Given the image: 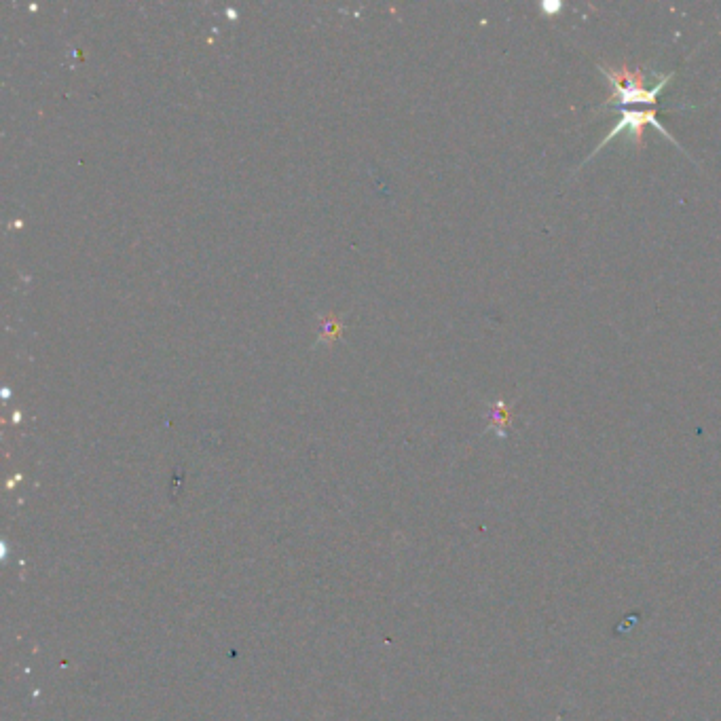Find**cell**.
<instances>
[{
	"instance_id": "cell-2",
	"label": "cell",
	"mask_w": 721,
	"mask_h": 721,
	"mask_svg": "<svg viewBox=\"0 0 721 721\" xmlns=\"http://www.w3.org/2000/svg\"><path fill=\"white\" fill-rule=\"evenodd\" d=\"M645 125H652V127H656L658 129V132H660V136L664 138V140H669L671 144H675L677 146V149H681V144L667 132V129H664V125L658 121V117H656V113H654V110H620V119H618V123L614 125V129H612V132H609L603 140H601V144L597 146V149H595V153L593 155H590L586 161H590V159H593L601 149H603V146H607L609 142H612V140H616L618 136H622V134H628V140H631L635 146H637V149H643V146H645V140H643V127Z\"/></svg>"
},
{
	"instance_id": "cell-4",
	"label": "cell",
	"mask_w": 721,
	"mask_h": 721,
	"mask_svg": "<svg viewBox=\"0 0 721 721\" xmlns=\"http://www.w3.org/2000/svg\"><path fill=\"white\" fill-rule=\"evenodd\" d=\"M542 11H544V15H548V17H557V15L563 11V5H561V3H554V0H544V3H542Z\"/></svg>"
},
{
	"instance_id": "cell-1",
	"label": "cell",
	"mask_w": 721,
	"mask_h": 721,
	"mask_svg": "<svg viewBox=\"0 0 721 721\" xmlns=\"http://www.w3.org/2000/svg\"><path fill=\"white\" fill-rule=\"evenodd\" d=\"M599 72L609 81L612 87V96L605 102V106H628V104H656L660 91L664 85H669L671 75H662L654 85L647 81V72L643 68L633 66H607L599 64Z\"/></svg>"
},
{
	"instance_id": "cell-3",
	"label": "cell",
	"mask_w": 721,
	"mask_h": 721,
	"mask_svg": "<svg viewBox=\"0 0 721 721\" xmlns=\"http://www.w3.org/2000/svg\"><path fill=\"white\" fill-rule=\"evenodd\" d=\"M343 322L335 316V313H328L322 318V330H320V341L322 343H335L341 337Z\"/></svg>"
}]
</instances>
